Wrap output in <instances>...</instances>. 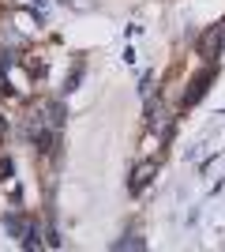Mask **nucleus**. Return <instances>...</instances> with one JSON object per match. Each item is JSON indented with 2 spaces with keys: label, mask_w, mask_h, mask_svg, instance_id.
Returning <instances> with one entry per match:
<instances>
[{
  "label": "nucleus",
  "mask_w": 225,
  "mask_h": 252,
  "mask_svg": "<svg viewBox=\"0 0 225 252\" xmlns=\"http://www.w3.org/2000/svg\"><path fill=\"white\" fill-rule=\"evenodd\" d=\"M117 249H143L139 237H124V241H117Z\"/></svg>",
  "instance_id": "1"
}]
</instances>
